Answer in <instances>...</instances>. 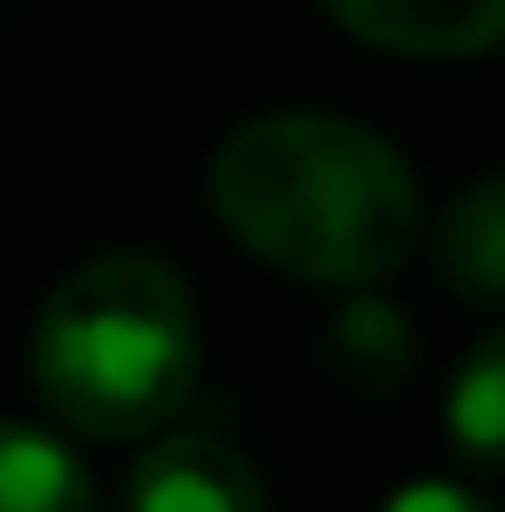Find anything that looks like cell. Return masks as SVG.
<instances>
[{
	"label": "cell",
	"instance_id": "ba28073f",
	"mask_svg": "<svg viewBox=\"0 0 505 512\" xmlns=\"http://www.w3.org/2000/svg\"><path fill=\"white\" fill-rule=\"evenodd\" d=\"M446 438L461 446V461L505 468V327L468 342L461 372L446 386Z\"/></svg>",
	"mask_w": 505,
	"mask_h": 512
},
{
	"label": "cell",
	"instance_id": "9c48e42d",
	"mask_svg": "<svg viewBox=\"0 0 505 512\" xmlns=\"http://www.w3.org/2000/svg\"><path fill=\"white\" fill-rule=\"evenodd\" d=\"M379 512H498V505H483L476 490H461V483H409V490H394Z\"/></svg>",
	"mask_w": 505,
	"mask_h": 512
},
{
	"label": "cell",
	"instance_id": "6da1fadb",
	"mask_svg": "<svg viewBox=\"0 0 505 512\" xmlns=\"http://www.w3.org/2000/svg\"><path fill=\"white\" fill-rule=\"evenodd\" d=\"M208 208L253 260L320 290H372L416 245L424 201L387 134L335 112H260L208 156Z\"/></svg>",
	"mask_w": 505,
	"mask_h": 512
},
{
	"label": "cell",
	"instance_id": "52a82bcc",
	"mask_svg": "<svg viewBox=\"0 0 505 512\" xmlns=\"http://www.w3.org/2000/svg\"><path fill=\"white\" fill-rule=\"evenodd\" d=\"M409 320L387 305V297H350V305L335 312V327H327V372H335L350 394H394V386L409 379Z\"/></svg>",
	"mask_w": 505,
	"mask_h": 512
},
{
	"label": "cell",
	"instance_id": "277c9868",
	"mask_svg": "<svg viewBox=\"0 0 505 512\" xmlns=\"http://www.w3.org/2000/svg\"><path fill=\"white\" fill-rule=\"evenodd\" d=\"M350 38L409 60H468L505 45V0H320Z\"/></svg>",
	"mask_w": 505,
	"mask_h": 512
},
{
	"label": "cell",
	"instance_id": "8992f818",
	"mask_svg": "<svg viewBox=\"0 0 505 512\" xmlns=\"http://www.w3.org/2000/svg\"><path fill=\"white\" fill-rule=\"evenodd\" d=\"M0 512H97V483L52 431L0 423Z\"/></svg>",
	"mask_w": 505,
	"mask_h": 512
},
{
	"label": "cell",
	"instance_id": "3957f363",
	"mask_svg": "<svg viewBox=\"0 0 505 512\" xmlns=\"http://www.w3.org/2000/svg\"><path fill=\"white\" fill-rule=\"evenodd\" d=\"M127 512H268V483L208 431H164L127 475Z\"/></svg>",
	"mask_w": 505,
	"mask_h": 512
},
{
	"label": "cell",
	"instance_id": "5b68a950",
	"mask_svg": "<svg viewBox=\"0 0 505 512\" xmlns=\"http://www.w3.org/2000/svg\"><path fill=\"white\" fill-rule=\"evenodd\" d=\"M431 260H439V282L454 297L505 305V171L454 193V208L431 231Z\"/></svg>",
	"mask_w": 505,
	"mask_h": 512
},
{
	"label": "cell",
	"instance_id": "7a4b0ae2",
	"mask_svg": "<svg viewBox=\"0 0 505 512\" xmlns=\"http://www.w3.org/2000/svg\"><path fill=\"white\" fill-rule=\"evenodd\" d=\"M30 379L82 438H164L201 386V312L164 253H97L38 305Z\"/></svg>",
	"mask_w": 505,
	"mask_h": 512
}]
</instances>
